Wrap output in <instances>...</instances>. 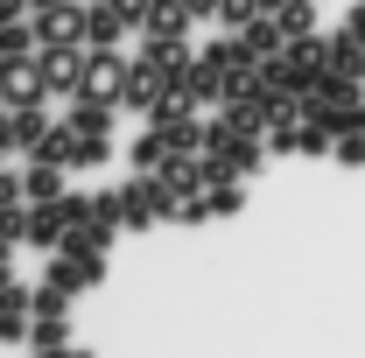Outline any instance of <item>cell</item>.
Returning <instances> with one entry per match:
<instances>
[{"label": "cell", "instance_id": "3", "mask_svg": "<svg viewBox=\"0 0 365 358\" xmlns=\"http://www.w3.org/2000/svg\"><path fill=\"white\" fill-rule=\"evenodd\" d=\"M0 85H7V106H43L49 98V78H43V56H7L0 63Z\"/></svg>", "mask_w": 365, "mask_h": 358}, {"label": "cell", "instance_id": "1", "mask_svg": "<svg viewBox=\"0 0 365 358\" xmlns=\"http://www.w3.org/2000/svg\"><path fill=\"white\" fill-rule=\"evenodd\" d=\"M127 85H134V63L120 49H91L85 78H78V98H91V106H127Z\"/></svg>", "mask_w": 365, "mask_h": 358}, {"label": "cell", "instance_id": "23", "mask_svg": "<svg viewBox=\"0 0 365 358\" xmlns=\"http://www.w3.org/2000/svg\"><path fill=\"white\" fill-rule=\"evenodd\" d=\"M7 281H14V274H7V260H0V288H7Z\"/></svg>", "mask_w": 365, "mask_h": 358}, {"label": "cell", "instance_id": "6", "mask_svg": "<svg viewBox=\"0 0 365 358\" xmlns=\"http://www.w3.org/2000/svg\"><path fill=\"white\" fill-rule=\"evenodd\" d=\"M190 21H197V14H190L182 0H148V7H140V36H182Z\"/></svg>", "mask_w": 365, "mask_h": 358}, {"label": "cell", "instance_id": "24", "mask_svg": "<svg viewBox=\"0 0 365 358\" xmlns=\"http://www.w3.org/2000/svg\"><path fill=\"white\" fill-rule=\"evenodd\" d=\"M29 7H56V0H29Z\"/></svg>", "mask_w": 365, "mask_h": 358}, {"label": "cell", "instance_id": "8", "mask_svg": "<svg viewBox=\"0 0 365 358\" xmlns=\"http://www.w3.org/2000/svg\"><path fill=\"white\" fill-rule=\"evenodd\" d=\"M239 43H246L260 63H267V56H281V49H288V36H281V21H274V14H253V21L239 29Z\"/></svg>", "mask_w": 365, "mask_h": 358}, {"label": "cell", "instance_id": "5", "mask_svg": "<svg viewBox=\"0 0 365 358\" xmlns=\"http://www.w3.org/2000/svg\"><path fill=\"white\" fill-rule=\"evenodd\" d=\"M36 43H85V0L36 7Z\"/></svg>", "mask_w": 365, "mask_h": 358}, {"label": "cell", "instance_id": "14", "mask_svg": "<svg viewBox=\"0 0 365 358\" xmlns=\"http://www.w3.org/2000/svg\"><path fill=\"white\" fill-rule=\"evenodd\" d=\"M274 21H281V36H288V43H302V36L317 29V7H309V0H281V7H274Z\"/></svg>", "mask_w": 365, "mask_h": 358}, {"label": "cell", "instance_id": "20", "mask_svg": "<svg viewBox=\"0 0 365 358\" xmlns=\"http://www.w3.org/2000/svg\"><path fill=\"white\" fill-rule=\"evenodd\" d=\"M106 7H120V14H127V21L140 29V7H148V0H106Z\"/></svg>", "mask_w": 365, "mask_h": 358}, {"label": "cell", "instance_id": "10", "mask_svg": "<svg viewBox=\"0 0 365 358\" xmlns=\"http://www.w3.org/2000/svg\"><path fill=\"white\" fill-rule=\"evenodd\" d=\"M323 63H330V71H344V78H365V43L344 29V36H330V43H323Z\"/></svg>", "mask_w": 365, "mask_h": 358}, {"label": "cell", "instance_id": "9", "mask_svg": "<svg viewBox=\"0 0 365 358\" xmlns=\"http://www.w3.org/2000/svg\"><path fill=\"white\" fill-rule=\"evenodd\" d=\"M29 344H36V352H63V344H71L63 310H36V316H29Z\"/></svg>", "mask_w": 365, "mask_h": 358}, {"label": "cell", "instance_id": "21", "mask_svg": "<svg viewBox=\"0 0 365 358\" xmlns=\"http://www.w3.org/2000/svg\"><path fill=\"white\" fill-rule=\"evenodd\" d=\"M344 29H351V36H359V43H365V0H359V7H351V21H344Z\"/></svg>", "mask_w": 365, "mask_h": 358}, {"label": "cell", "instance_id": "18", "mask_svg": "<svg viewBox=\"0 0 365 358\" xmlns=\"http://www.w3.org/2000/svg\"><path fill=\"white\" fill-rule=\"evenodd\" d=\"M337 162H365V127H351V134H337Z\"/></svg>", "mask_w": 365, "mask_h": 358}, {"label": "cell", "instance_id": "17", "mask_svg": "<svg viewBox=\"0 0 365 358\" xmlns=\"http://www.w3.org/2000/svg\"><path fill=\"white\" fill-rule=\"evenodd\" d=\"M253 14H267V7H260V0H218V21H225V29H246Z\"/></svg>", "mask_w": 365, "mask_h": 358}, {"label": "cell", "instance_id": "4", "mask_svg": "<svg viewBox=\"0 0 365 358\" xmlns=\"http://www.w3.org/2000/svg\"><path fill=\"white\" fill-rule=\"evenodd\" d=\"M36 56H43L49 91H71V98H78V78H85V56H91V49L85 43H43Z\"/></svg>", "mask_w": 365, "mask_h": 358}, {"label": "cell", "instance_id": "15", "mask_svg": "<svg viewBox=\"0 0 365 358\" xmlns=\"http://www.w3.org/2000/svg\"><path fill=\"white\" fill-rule=\"evenodd\" d=\"M29 49H43L36 43V14H21V21L0 29V63H7V56H29Z\"/></svg>", "mask_w": 365, "mask_h": 358}, {"label": "cell", "instance_id": "19", "mask_svg": "<svg viewBox=\"0 0 365 358\" xmlns=\"http://www.w3.org/2000/svg\"><path fill=\"white\" fill-rule=\"evenodd\" d=\"M21 197H29V190H21V176H0V211H14Z\"/></svg>", "mask_w": 365, "mask_h": 358}, {"label": "cell", "instance_id": "22", "mask_svg": "<svg viewBox=\"0 0 365 358\" xmlns=\"http://www.w3.org/2000/svg\"><path fill=\"white\" fill-rule=\"evenodd\" d=\"M182 7H190V14H218V0H182Z\"/></svg>", "mask_w": 365, "mask_h": 358}, {"label": "cell", "instance_id": "26", "mask_svg": "<svg viewBox=\"0 0 365 358\" xmlns=\"http://www.w3.org/2000/svg\"><path fill=\"white\" fill-rule=\"evenodd\" d=\"M260 7H267V14H274V7H281V0H260Z\"/></svg>", "mask_w": 365, "mask_h": 358}, {"label": "cell", "instance_id": "11", "mask_svg": "<svg viewBox=\"0 0 365 358\" xmlns=\"http://www.w3.org/2000/svg\"><path fill=\"white\" fill-rule=\"evenodd\" d=\"M21 190H29V204H49V197H63V162H29V176H21Z\"/></svg>", "mask_w": 365, "mask_h": 358}, {"label": "cell", "instance_id": "16", "mask_svg": "<svg viewBox=\"0 0 365 358\" xmlns=\"http://www.w3.org/2000/svg\"><path fill=\"white\" fill-rule=\"evenodd\" d=\"M239 204H246V190H239V169H232V176H218V190H211V211H218V218H232Z\"/></svg>", "mask_w": 365, "mask_h": 358}, {"label": "cell", "instance_id": "12", "mask_svg": "<svg viewBox=\"0 0 365 358\" xmlns=\"http://www.w3.org/2000/svg\"><path fill=\"white\" fill-rule=\"evenodd\" d=\"M36 155H43V162H63V169H78V127H71V120H63V127L49 120V134L36 140Z\"/></svg>", "mask_w": 365, "mask_h": 358}, {"label": "cell", "instance_id": "27", "mask_svg": "<svg viewBox=\"0 0 365 358\" xmlns=\"http://www.w3.org/2000/svg\"><path fill=\"white\" fill-rule=\"evenodd\" d=\"M0 155H7V148H0Z\"/></svg>", "mask_w": 365, "mask_h": 358}, {"label": "cell", "instance_id": "7", "mask_svg": "<svg viewBox=\"0 0 365 358\" xmlns=\"http://www.w3.org/2000/svg\"><path fill=\"white\" fill-rule=\"evenodd\" d=\"M120 29H127V14H120V7H106V0L85 7V49H113V43H120Z\"/></svg>", "mask_w": 365, "mask_h": 358}, {"label": "cell", "instance_id": "25", "mask_svg": "<svg viewBox=\"0 0 365 358\" xmlns=\"http://www.w3.org/2000/svg\"><path fill=\"white\" fill-rule=\"evenodd\" d=\"M0 113H7V85H0Z\"/></svg>", "mask_w": 365, "mask_h": 358}, {"label": "cell", "instance_id": "13", "mask_svg": "<svg viewBox=\"0 0 365 358\" xmlns=\"http://www.w3.org/2000/svg\"><path fill=\"white\" fill-rule=\"evenodd\" d=\"M169 155H176V148H169V134H162V127L148 120V134L134 140V169H140V176H155V169H162Z\"/></svg>", "mask_w": 365, "mask_h": 358}, {"label": "cell", "instance_id": "2", "mask_svg": "<svg viewBox=\"0 0 365 358\" xmlns=\"http://www.w3.org/2000/svg\"><path fill=\"white\" fill-rule=\"evenodd\" d=\"M120 204H127V232H148V225L176 204V190H169L162 176H140V183H127V190H120Z\"/></svg>", "mask_w": 365, "mask_h": 358}]
</instances>
